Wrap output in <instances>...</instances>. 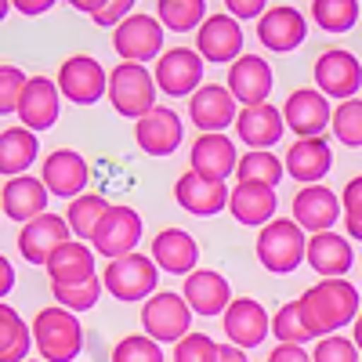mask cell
Masks as SVG:
<instances>
[{"instance_id": "cell-1", "label": "cell", "mask_w": 362, "mask_h": 362, "mask_svg": "<svg viewBox=\"0 0 362 362\" xmlns=\"http://www.w3.org/2000/svg\"><path fill=\"white\" fill-rule=\"evenodd\" d=\"M297 300H300V315H305V326L312 329V337L337 334L341 326H351L362 312V297L344 276L315 283Z\"/></svg>"}, {"instance_id": "cell-2", "label": "cell", "mask_w": 362, "mask_h": 362, "mask_svg": "<svg viewBox=\"0 0 362 362\" xmlns=\"http://www.w3.org/2000/svg\"><path fill=\"white\" fill-rule=\"evenodd\" d=\"M308 257V232L293 218H276L268 221L257 235V261L276 272V276H290Z\"/></svg>"}, {"instance_id": "cell-3", "label": "cell", "mask_w": 362, "mask_h": 362, "mask_svg": "<svg viewBox=\"0 0 362 362\" xmlns=\"http://www.w3.org/2000/svg\"><path fill=\"white\" fill-rule=\"evenodd\" d=\"M156 95H160L156 76L138 62H119L109 73V102L119 116L134 119V124L156 109Z\"/></svg>"}, {"instance_id": "cell-4", "label": "cell", "mask_w": 362, "mask_h": 362, "mask_svg": "<svg viewBox=\"0 0 362 362\" xmlns=\"http://www.w3.org/2000/svg\"><path fill=\"white\" fill-rule=\"evenodd\" d=\"M33 337H37V351L47 362H73L83 348V326L76 319V312L54 305L44 308L33 319Z\"/></svg>"}, {"instance_id": "cell-5", "label": "cell", "mask_w": 362, "mask_h": 362, "mask_svg": "<svg viewBox=\"0 0 362 362\" xmlns=\"http://www.w3.org/2000/svg\"><path fill=\"white\" fill-rule=\"evenodd\" d=\"M160 264L156 257H145V254H124L109 261V268L102 272V283L116 300H141V297H153L156 283H160Z\"/></svg>"}, {"instance_id": "cell-6", "label": "cell", "mask_w": 362, "mask_h": 362, "mask_svg": "<svg viewBox=\"0 0 362 362\" xmlns=\"http://www.w3.org/2000/svg\"><path fill=\"white\" fill-rule=\"evenodd\" d=\"M141 326L160 344H177L185 334H192V305L185 300V293H153L141 308Z\"/></svg>"}, {"instance_id": "cell-7", "label": "cell", "mask_w": 362, "mask_h": 362, "mask_svg": "<svg viewBox=\"0 0 362 362\" xmlns=\"http://www.w3.org/2000/svg\"><path fill=\"white\" fill-rule=\"evenodd\" d=\"M112 47L116 54L124 58V62H156V58L163 54V22L156 15H127L124 22L116 25V33H112Z\"/></svg>"}, {"instance_id": "cell-8", "label": "cell", "mask_w": 362, "mask_h": 362, "mask_svg": "<svg viewBox=\"0 0 362 362\" xmlns=\"http://www.w3.org/2000/svg\"><path fill=\"white\" fill-rule=\"evenodd\" d=\"M203 69H206V62H203L199 51L170 47V51H163L156 58L153 76H156V83H160V90L167 98H192L203 87Z\"/></svg>"}, {"instance_id": "cell-9", "label": "cell", "mask_w": 362, "mask_h": 362, "mask_svg": "<svg viewBox=\"0 0 362 362\" xmlns=\"http://www.w3.org/2000/svg\"><path fill=\"white\" fill-rule=\"evenodd\" d=\"M315 87L326 98L348 102L362 90V66L358 58L344 47H329L315 58Z\"/></svg>"}, {"instance_id": "cell-10", "label": "cell", "mask_w": 362, "mask_h": 362, "mask_svg": "<svg viewBox=\"0 0 362 362\" xmlns=\"http://www.w3.org/2000/svg\"><path fill=\"white\" fill-rule=\"evenodd\" d=\"M58 87H62V98H69L76 105H95L109 90V73L98 58L73 54L58 69Z\"/></svg>"}, {"instance_id": "cell-11", "label": "cell", "mask_w": 362, "mask_h": 362, "mask_svg": "<svg viewBox=\"0 0 362 362\" xmlns=\"http://www.w3.org/2000/svg\"><path fill=\"white\" fill-rule=\"evenodd\" d=\"M141 214L131 206H112L109 214L102 218V225L95 228V235H90V247H95L102 257L116 261L124 254H134L138 239H141Z\"/></svg>"}, {"instance_id": "cell-12", "label": "cell", "mask_w": 362, "mask_h": 362, "mask_svg": "<svg viewBox=\"0 0 362 362\" xmlns=\"http://www.w3.org/2000/svg\"><path fill=\"white\" fill-rule=\"evenodd\" d=\"M196 51L203 54V62L214 66H228L243 54V29H239V18L225 15H206V22L196 29Z\"/></svg>"}, {"instance_id": "cell-13", "label": "cell", "mask_w": 362, "mask_h": 362, "mask_svg": "<svg viewBox=\"0 0 362 362\" xmlns=\"http://www.w3.org/2000/svg\"><path fill=\"white\" fill-rule=\"evenodd\" d=\"M69 239H76L73 228H69V221L47 210V214H40V218H33V221L22 225V232H18V250H22L25 261L47 264L51 254L62 247V243H69Z\"/></svg>"}, {"instance_id": "cell-14", "label": "cell", "mask_w": 362, "mask_h": 362, "mask_svg": "<svg viewBox=\"0 0 362 362\" xmlns=\"http://www.w3.org/2000/svg\"><path fill=\"white\" fill-rule=\"evenodd\" d=\"M58 109H62V87L51 76H29L22 102H18V124L29 131H47L58 124Z\"/></svg>"}, {"instance_id": "cell-15", "label": "cell", "mask_w": 362, "mask_h": 362, "mask_svg": "<svg viewBox=\"0 0 362 362\" xmlns=\"http://www.w3.org/2000/svg\"><path fill=\"white\" fill-rule=\"evenodd\" d=\"M305 37H308V18L290 4H276L257 18V40L268 51H279V54L297 51L305 44Z\"/></svg>"}, {"instance_id": "cell-16", "label": "cell", "mask_w": 362, "mask_h": 362, "mask_svg": "<svg viewBox=\"0 0 362 362\" xmlns=\"http://www.w3.org/2000/svg\"><path fill=\"white\" fill-rule=\"evenodd\" d=\"M189 116L203 134H214V131H225L228 124H235L239 102L225 83H203L189 98Z\"/></svg>"}, {"instance_id": "cell-17", "label": "cell", "mask_w": 362, "mask_h": 362, "mask_svg": "<svg viewBox=\"0 0 362 362\" xmlns=\"http://www.w3.org/2000/svg\"><path fill=\"white\" fill-rule=\"evenodd\" d=\"M228 196H232V189H225V181H210V177H203V174H196V170L181 174V177L174 181V199H177V206L189 210V214H196V218H214V214H221V210L228 206Z\"/></svg>"}, {"instance_id": "cell-18", "label": "cell", "mask_w": 362, "mask_h": 362, "mask_svg": "<svg viewBox=\"0 0 362 362\" xmlns=\"http://www.w3.org/2000/svg\"><path fill=\"white\" fill-rule=\"evenodd\" d=\"M283 119L286 127L297 134V138H315L329 127V119H334V109H329V98L322 90H312V87H300L286 98L283 105Z\"/></svg>"}, {"instance_id": "cell-19", "label": "cell", "mask_w": 362, "mask_h": 362, "mask_svg": "<svg viewBox=\"0 0 362 362\" xmlns=\"http://www.w3.org/2000/svg\"><path fill=\"white\" fill-rule=\"evenodd\" d=\"M185 138V127H181V116L167 105H156L148 116H141L134 124V141L145 156H170L174 148Z\"/></svg>"}, {"instance_id": "cell-20", "label": "cell", "mask_w": 362, "mask_h": 362, "mask_svg": "<svg viewBox=\"0 0 362 362\" xmlns=\"http://www.w3.org/2000/svg\"><path fill=\"white\" fill-rule=\"evenodd\" d=\"M341 196L326 185H305L293 196V221L305 232H329L341 221Z\"/></svg>"}, {"instance_id": "cell-21", "label": "cell", "mask_w": 362, "mask_h": 362, "mask_svg": "<svg viewBox=\"0 0 362 362\" xmlns=\"http://www.w3.org/2000/svg\"><path fill=\"white\" fill-rule=\"evenodd\" d=\"M185 300L192 305V312L196 315H203V319H210V315H225V308L232 305V286H228V279L221 276V272H214V268H196V272H189L185 276Z\"/></svg>"}, {"instance_id": "cell-22", "label": "cell", "mask_w": 362, "mask_h": 362, "mask_svg": "<svg viewBox=\"0 0 362 362\" xmlns=\"http://www.w3.org/2000/svg\"><path fill=\"white\" fill-rule=\"evenodd\" d=\"M225 334L239 348H257L272 334V319H268L264 305L254 297H235L225 308Z\"/></svg>"}, {"instance_id": "cell-23", "label": "cell", "mask_w": 362, "mask_h": 362, "mask_svg": "<svg viewBox=\"0 0 362 362\" xmlns=\"http://www.w3.org/2000/svg\"><path fill=\"white\" fill-rule=\"evenodd\" d=\"M44 185L51 196L58 199H76L83 196L87 181H90V170H87V160L80 153H73V148H58V153H51L44 160Z\"/></svg>"}, {"instance_id": "cell-24", "label": "cell", "mask_w": 362, "mask_h": 362, "mask_svg": "<svg viewBox=\"0 0 362 362\" xmlns=\"http://www.w3.org/2000/svg\"><path fill=\"white\" fill-rule=\"evenodd\" d=\"M276 210H279V199H276V185H264V181H239L228 196V214L239 221V225H268L276 221Z\"/></svg>"}, {"instance_id": "cell-25", "label": "cell", "mask_w": 362, "mask_h": 362, "mask_svg": "<svg viewBox=\"0 0 362 362\" xmlns=\"http://www.w3.org/2000/svg\"><path fill=\"white\" fill-rule=\"evenodd\" d=\"M47 185L44 177H29V174H15L4 181V192H0V206L11 221H33L40 214H47Z\"/></svg>"}, {"instance_id": "cell-26", "label": "cell", "mask_w": 362, "mask_h": 362, "mask_svg": "<svg viewBox=\"0 0 362 362\" xmlns=\"http://www.w3.org/2000/svg\"><path fill=\"white\" fill-rule=\"evenodd\" d=\"M272 66L261 54H239L228 66V90L235 95V102L243 105H261L272 95Z\"/></svg>"}, {"instance_id": "cell-27", "label": "cell", "mask_w": 362, "mask_h": 362, "mask_svg": "<svg viewBox=\"0 0 362 362\" xmlns=\"http://www.w3.org/2000/svg\"><path fill=\"white\" fill-rule=\"evenodd\" d=\"M189 160H192V170L210 177V181H225L239 167V153H235L232 138H225V131L199 134L196 145H192V153H189Z\"/></svg>"}, {"instance_id": "cell-28", "label": "cell", "mask_w": 362, "mask_h": 362, "mask_svg": "<svg viewBox=\"0 0 362 362\" xmlns=\"http://www.w3.org/2000/svg\"><path fill=\"white\" fill-rule=\"evenodd\" d=\"M232 127H235L239 141H247L250 148H272L283 138L286 119H283V112L276 105L261 102V105H243V109H239Z\"/></svg>"}, {"instance_id": "cell-29", "label": "cell", "mask_w": 362, "mask_h": 362, "mask_svg": "<svg viewBox=\"0 0 362 362\" xmlns=\"http://www.w3.org/2000/svg\"><path fill=\"white\" fill-rule=\"evenodd\" d=\"M312 272H319L322 279H341L348 276V268L355 264V250H351V239H344L341 232H315L308 239V257Z\"/></svg>"}, {"instance_id": "cell-30", "label": "cell", "mask_w": 362, "mask_h": 362, "mask_svg": "<svg viewBox=\"0 0 362 362\" xmlns=\"http://www.w3.org/2000/svg\"><path fill=\"white\" fill-rule=\"evenodd\" d=\"M334 167V153H329V145L322 134L315 138H297L286 153V174L293 181H305V185H319V181L329 174Z\"/></svg>"}, {"instance_id": "cell-31", "label": "cell", "mask_w": 362, "mask_h": 362, "mask_svg": "<svg viewBox=\"0 0 362 362\" xmlns=\"http://www.w3.org/2000/svg\"><path fill=\"white\" fill-rule=\"evenodd\" d=\"M95 254H98V250L87 247L83 239H69V243H62V247L51 254V261H47L44 268H47L51 283L76 286V283H83V279L95 276Z\"/></svg>"}, {"instance_id": "cell-32", "label": "cell", "mask_w": 362, "mask_h": 362, "mask_svg": "<svg viewBox=\"0 0 362 362\" xmlns=\"http://www.w3.org/2000/svg\"><path fill=\"white\" fill-rule=\"evenodd\" d=\"M153 257L163 272H170V276H189L199 261V243L185 228H163L153 239Z\"/></svg>"}, {"instance_id": "cell-33", "label": "cell", "mask_w": 362, "mask_h": 362, "mask_svg": "<svg viewBox=\"0 0 362 362\" xmlns=\"http://www.w3.org/2000/svg\"><path fill=\"white\" fill-rule=\"evenodd\" d=\"M37 153H40L37 131H29V127H4V134H0V174H4V177L25 174L29 167H33Z\"/></svg>"}, {"instance_id": "cell-34", "label": "cell", "mask_w": 362, "mask_h": 362, "mask_svg": "<svg viewBox=\"0 0 362 362\" xmlns=\"http://www.w3.org/2000/svg\"><path fill=\"white\" fill-rule=\"evenodd\" d=\"M33 344H37L33 326L4 300V305H0V362H25Z\"/></svg>"}, {"instance_id": "cell-35", "label": "cell", "mask_w": 362, "mask_h": 362, "mask_svg": "<svg viewBox=\"0 0 362 362\" xmlns=\"http://www.w3.org/2000/svg\"><path fill=\"white\" fill-rule=\"evenodd\" d=\"M156 18L170 33H192L206 22V0H156Z\"/></svg>"}, {"instance_id": "cell-36", "label": "cell", "mask_w": 362, "mask_h": 362, "mask_svg": "<svg viewBox=\"0 0 362 362\" xmlns=\"http://www.w3.org/2000/svg\"><path fill=\"white\" fill-rule=\"evenodd\" d=\"M109 210H112V206H109L102 196L83 192V196L69 199V206H66V221H69V228H73V235H76V239H90V235H95V228L102 225V218L109 214Z\"/></svg>"}, {"instance_id": "cell-37", "label": "cell", "mask_w": 362, "mask_h": 362, "mask_svg": "<svg viewBox=\"0 0 362 362\" xmlns=\"http://www.w3.org/2000/svg\"><path fill=\"white\" fill-rule=\"evenodd\" d=\"M312 22L322 33H348L358 22V0H312Z\"/></svg>"}, {"instance_id": "cell-38", "label": "cell", "mask_w": 362, "mask_h": 362, "mask_svg": "<svg viewBox=\"0 0 362 362\" xmlns=\"http://www.w3.org/2000/svg\"><path fill=\"white\" fill-rule=\"evenodd\" d=\"M283 170H286V163L276 153H268V148H250V153L239 156L235 177L239 181H264V185H279Z\"/></svg>"}, {"instance_id": "cell-39", "label": "cell", "mask_w": 362, "mask_h": 362, "mask_svg": "<svg viewBox=\"0 0 362 362\" xmlns=\"http://www.w3.org/2000/svg\"><path fill=\"white\" fill-rule=\"evenodd\" d=\"M329 131H334V138H337L341 145L362 148V98L337 102L334 119H329Z\"/></svg>"}, {"instance_id": "cell-40", "label": "cell", "mask_w": 362, "mask_h": 362, "mask_svg": "<svg viewBox=\"0 0 362 362\" xmlns=\"http://www.w3.org/2000/svg\"><path fill=\"white\" fill-rule=\"evenodd\" d=\"M102 290H105V283H102L98 276H90V279H83V283H76V286L51 283V297H54L62 308H69V312H90V308L98 305Z\"/></svg>"}, {"instance_id": "cell-41", "label": "cell", "mask_w": 362, "mask_h": 362, "mask_svg": "<svg viewBox=\"0 0 362 362\" xmlns=\"http://www.w3.org/2000/svg\"><path fill=\"white\" fill-rule=\"evenodd\" d=\"M272 334H276L279 344L312 341V329L305 326V315H300V300H290V305H283L276 315H272Z\"/></svg>"}, {"instance_id": "cell-42", "label": "cell", "mask_w": 362, "mask_h": 362, "mask_svg": "<svg viewBox=\"0 0 362 362\" xmlns=\"http://www.w3.org/2000/svg\"><path fill=\"white\" fill-rule=\"evenodd\" d=\"M112 362H167V358H163V348L156 337L131 334L112 348Z\"/></svg>"}, {"instance_id": "cell-43", "label": "cell", "mask_w": 362, "mask_h": 362, "mask_svg": "<svg viewBox=\"0 0 362 362\" xmlns=\"http://www.w3.org/2000/svg\"><path fill=\"white\" fill-rule=\"evenodd\" d=\"M218 341L206 334H185L174 344V362H218Z\"/></svg>"}, {"instance_id": "cell-44", "label": "cell", "mask_w": 362, "mask_h": 362, "mask_svg": "<svg viewBox=\"0 0 362 362\" xmlns=\"http://www.w3.org/2000/svg\"><path fill=\"white\" fill-rule=\"evenodd\" d=\"M312 362H362V355H358V344L351 337L329 334V337H319V344L312 351Z\"/></svg>"}, {"instance_id": "cell-45", "label": "cell", "mask_w": 362, "mask_h": 362, "mask_svg": "<svg viewBox=\"0 0 362 362\" xmlns=\"http://www.w3.org/2000/svg\"><path fill=\"white\" fill-rule=\"evenodd\" d=\"M25 83H29V76H22L18 66H0V112H4V116L18 112Z\"/></svg>"}, {"instance_id": "cell-46", "label": "cell", "mask_w": 362, "mask_h": 362, "mask_svg": "<svg viewBox=\"0 0 362 362\" xmlns=\"http://www.w3.org/2000/svg\"><path fill=\"white\" fill-rule=\"evenodd\" d=\"M341 206H344V228L348 239H362V174L351 177L344 192H341Z\"/></svg>"}, {"instance_id": "cell-47", "label": "cell", "mask_w": 362, "mask_h": 362, "mask_svg": "<svg viewBox=\"0 0 362 362\" xmlns=\"http://www.w3.org/2000/svg\"><path fill=\"white\" fill-rule=\"evenodd\" d=\"M134 4H138V0H109V4L98 15H90V18H95L98 25H119L127 15H134Z\"/></svg>"}, {"instance_id": "cell-48", "label": "cell", "mask_w": 362, "mask_h": 362, "mask_svg": "<svg viewBox=\"0 0 362 362\" xmlns=\"http://www.w3.org/2000/svg\"><path fill=\"white\" fill-rule=\"evenodd\" d=\"M225 11L232 18H261L268 11V0H225Z\"/></svg>"}, {"instance_id": "cell-49", "label": "cell", "mask_w": 362, "mask_h": 362, "mask_svg": "<svg viewBox=\"0 0 362 362\" xmlns=\"http://www.w3.org/2000/svg\"><path fill=\"white\" fill-rule=\"evenodd\" d=\"M268 362H312V355L305 351V344H276Z\"/></svg>"}, {"instance_id": "cell-50", "label": "cell", "mask_w": 362, "mask_h": 362, "mask_svg": "<svg viewBox=\"0 0 362 362\" xmlns=\"http://www.w3.org/2000/svg\"><path fill=\"white\" fill-rule=\"evenodd\" d=\"M11 4H15V11H22V15L33 18V15L51 11V8H54V0H11Z\"/></svg>"}, {"instance_id": "cell-51", "label": "cell", "mask_w": 362, "mask_h": 362, "mask_svg": "<svg viewBox=\"0 0 362 362\" xmlns=\"http://www.w3.org/2000/svg\"><path fill=\"white\" fill-rule=\"evenodd\" d=\"M11 286H15V268L8 257H0V297H8Z\"/></svg>"}, {"instance_id": "cell-52", "label": "cell", "mask_w": 362, "mask_h": 362, "mask_svg": "<svg viewBox=\"0 0 362 362\" xmlns=\"http://www.w3.org/2000/svg\"><path fill=\"white\" fill-rule=\"evenodd\" d=\"M218 362H250V358H247V348H239V344H221V348H218Z\"/></svg>"}, {"instance_id": "cell-53", "label": "cell", "mask_w": 362, "mask_h": 362, "mask_svg": "<svg viewBox=\"0 0 362 362\" xmlns=\"http://www.w3.org/2000/svg\"><path fill=\"white\" fill-rule=\"evenodd\" d=\"M69 4L76 8V11H87V15H98L105 4H109V0H69Z\"/></svg>"}, {"instance_id": "cell-54", "label": "cell", "mask_w": 362, "mask_h": 362, "mask_svg": "<svg viewBox=\"0 0 362 362\" xmlns=\"http://www.w3.org/2000/svg\"><path fill=\"white\" fill-rule=\"evenodd\" d=\"M351 326H355V329H351V341H355V344H358V351H362V312H358V319H355Z\"/></svg>"}, {"instance_id": "cell-55", "label": "cell", "mask_w": 362, "mask_h": 362, "mask_svg": "<svg viewBox=\"0 0 362 362\" xmlns=\"http://www.w3.org/2000/svg\"><path fill=\"white\" fill-rule=\"evenodd\" d=\"M15 11V4H11V0H0V18H8Z\"/></svg>"}, {"instance_id": "cell-56", "label": "cell", "mask_w": 362, "mask_h": 362, "mask_svg": "<svg viewBox=\"0 0 362 362\" xmlns=\"http://www.w3.org/2000/svg\"><path fill=\"white\" fill-rule=\"evenodd\" d=\"M25 362H47V358H25Z\"/></svg>"}, {"instance_id": "cell-57", "label": "cell", "mask_w": 362, "mask_h": 362, "mask_svg": "<svg viewBox=\"0 0 362 362\" xmlns=\"http://www.w3.org/2000/svg\"><path fill=\"white\" fill-rule=\"evenodd\" d=\"M264 362H268V358H264Z\"/></svg>"}]
</instances>
